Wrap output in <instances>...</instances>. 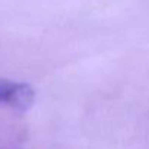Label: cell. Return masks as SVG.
Instances as JSON below:
<instances>
[{"label": "cell", "instance_id": "cell-1", "mask_svg": "<svg viewBox=\"0 0 149 149\" xmlns=\"http://www.w3.org/2000/svg\"><path fill=\"white\" fill-rule=\"evenodd\" d=\"M34 89L24 82L0 81V107H10L19 111L31 107Z\"/></svg>", "mask_w": 149, "mask_h": 149}]
</instances>
